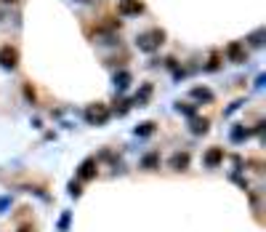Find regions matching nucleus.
Masks as SVG:
<instances>
[{
    "instance_id": "1",
    "label": "nucleus",
    "mask_w": 266,
    "mask_h": 232,
    "mask_svg": "<svg viewBox=\"0 0 266 232\" xmlns=\"http://www.w3.org/2000/svg\"><path fill=\"white\" fill-rule=\"evenodd\" d=\"M163 40H165V32H163V30H152V32L138 35V38H136V46H138V51H144V54H152V51H157L160 46H163Z\"/></svg>"
},
{
    "instance_id": "2",
    "label": "nucleus",
    "mask_w": 266,
    "mask_h": 232,
    "mask_svg": "<svg viewBox=\"0 0 266 232\" xmlns=\"http://www.w3.org/2000/svg\"><path fill=\"white\" fill-rule=\"evenodd\" d=\"M85 120H88L90 125H104L106 120H109V107H106V104H90V107L85 109Z\"/></svg>"
},
{
    "instance_id": "3",
    "label": "nucleus",
    "mask_w": 266,
    "mask_h": 232,
    "mask_svg": "<svg viewBox=\"0 0 266 232\" xmlns=\"http://www.w3.org/2000/svg\"><path fill=\"white\" fill-rule=\"evenodd\" d=\"M117 11H120L122 16H138V14L144 11V3L141 0H120Z\"/></svg>"
},
{
    "instance_id": "4",
    "label": "nucleus",
    "mask_w": 266,
    "mask_h": 232,
    "mask_svg": "<svg viewBox=\"0 0 266 232\" xmlns=\"http://www.w3.org/2000/svg\"><path fill=\"white\" fill-rule=\"evenodd\" d=\"M16 62H19V54H16V48H11V46H3V48H0V64H3L5 70H14Z\"/></svg>"
},
{
    "instance_id": "5",
    "label": "nucleus",
    "mask_w": 266,
    "mask_h": 232,
    "mask_svg": "<svg viewBox=\"0 0 266 232\" xmlns=\"http://www.w3.org/2000/svg\"><path fill=\"white\" fill-rule=\"evenodd\" d=\"M93 176H96V157H85L77 168V179L88 182V179H93Z\"/></svg>"
},
{
    "instance_id": "6",
    "label": "nucleus",
    "mask_w": 266,
    "mask_h": 232,
    "mask_svg": "<svg viewBox=\"0 0 266 232\" xmlns=\"http://www.w3.org/2000/svg\"><path fill=\"white\" fill-rule=\"evenodd\" d=\"M226 56L234 62V64H242V62L248 59V54H245L242 43H229V46H226Z\"/></svg>"
},
{
    "instance_id": "7",
    "label": "nucleus",
    "mask_w": 266,
    "mask_h": 232,
    "mask_svg": "<svg viewBox=\"0 0 266 232\" xmlns=\"http://www.w3.org/2000/svg\"><path fill=\"white\" fill-rule=\"evenodd\" d=\"M221 163H223V150L221 147H210V150L205 152V166L216 168V166H221Z\"/></svg>"
},
{
    "instance_id": "8",
    "label": "nucleus",
    "mask_w": 266,
    "mask_h": 232,
    "mask_svg": "<svg viewBox=\"0 0 266 232\" xmlns=\"http://www.w3.org/2000/svg\"><path fill=\"white\" fill-rule=\"evenodd\" d=\"M186 166H189V152H176V155L170 157V168H173V171H184Z\"/></svg>"
},
{
    "instance_id": "9",
    "label": "nucleus",
    "mask_w": 266,
    "mask_h": 232,
    "mask_svg": "<svg viewBox=\"0 0 266 232\" xmlns=\"http://www.w3.org/2000/svg\"><path fill=\"white\" fill-rule=\"evenodd\" d=\"M157 166H160V152H149V155L141 157V168H147V171H154Z\"/></svg>"
},
{
    "instance_id": "10",
    "label": "nucleus",
    "mask_w": 266,
    "mask_h": 232,
    "mask_svg": "<svg viewBox=\"0 0 266 232\" xmlns=\"http://www.w3.org/2000/svg\"><path fill=\"white\" fill-rule=\"evenodd\" d=\"M128 86H131V72H125V70L117 72V75H115V88H117V91H125Z\"/></svg>"
},
{
    "instance_id": "11",
    "label": "nucleus",
    "mask_w": 266,
    "mask_h": 232,
    "mask_svg": "<svg viewBox=\"0 0 266 232\" xmlns=\"http://www.w3.org/2000/svg\"><path fill=\"white\" fill-rule=\"evenodd\" d=\"M207 125H210V123H207L205 118H192L189 128H192V134H207Z\"/></svg>"
},
{
    "instance_id": "12",
    "label": "nucleus",
    "mask_w": 266,
    "mask_h": 232,
    "mask_svg": "<svg viewBox=\"0 0 266 232\" xmlns=\"http://www.w3.org/2000/svg\"><path fill=\"white\" fill-rule=\"evenodd\" d=\"M229 136H232V141L237 144V141H245V139H248V136H250V131L245 128V125H234V128H232V134H229Z\"/></svg>"
},
{
    "instance_id": "13",
    "label": "nucleus",
    "mask_w": 266,
    "mask_h": 232,
    "mask_svg": "<svg viewBox=\"0 0 266 232\" xmlns=\"http://www.w3.org/2000/svg\"><path fill=\"white\" fill-rule=\"evenodd\" d=\"M192 96L202 99V102H213V91H210V88H200V86H197V88H192Z\"/></svg>"
},
{
    "instance_id": "14",
    "label": "nucleus",
    "mask_w": 266,
    "mask_h": 232,
    "mask_svg": "<svg viewBox=\"0 0 266 232\" xmlns=\"http://www.w3.org/2000/svg\"><path fill=\"white\" fill-rule=\"evenodd\" d=\"M149 93H152V88L149 86H144L141 88V93H136V99H133V104H138V107H144V102L149 99Z\"/></svg>"
},
{
    "instance_id": "15",
    "label": "nucleus",
    "mask_w": 266,
    "mask_h": 232,
    "mask_svg": "<svg viewBox=\"0 0 266 232\" xmlns=\"http://www.w3.org/2000/svg\"><path fill=\"white\" fill-rule=\"evenodd\" d=\"M149 134H154V123H141V125H136V136H149Z\"/></svg>"
},
{
    "instance_id": "16",
    "label": "nucleus",
    "mask_w": 266,
    "mask_h": 232,
    "mask_svg": "<svg viewBox=\"0 0 266 232\" xmlns=\"http://www.w3.org/2000/svg\"><path fill=\"white\" fill-rule=\"evenodd\" d=\"M176 109H178V112H184V115H189V118H194V107H192V104H176Z\"/></svg>"
},
{
    "instance_id": "17",
    "label": "nucleus",
    "mask_w": 266,
    "mask_h": 232,
    "mask_svg": "<svg viewBox=\"0 0 266 232\" xmlns=\"http://www.w3.org/2000/svg\"><path fill=\"white\" fill-rule=\"evenodd\" d=\"M69 219H72V216H69V214H61V219H59V232H67V227H69Z\"/></svg>"
},
{
    "instance_id": "18",
    "label": "nucleus",
    "mask_w": 266,
    "mask_h": 232,
    "mask_svg": "<svg viewBox=\"0 0 266 232\" xmlns=\"http://www.w3.org/2000/svg\"><path fill=\"white\" fill-rule=\"evenodd\" d=\"M250 43H253V46H264V30H258V32H253V38H250Z\"/></svg>"
},
{
    "instance_id": "19",
    "label": "nucleus",
    "mask_w": 266,
    "mask_h": 232,
    "mask_svg": "<svg viewBox=\"0 0 266 232\" xmlns=\"http://www.w3.org/2000/svg\"><path fill=\"white\" fill-rule=\"evenodd\" d=\"M80 192H83V189H80V184L77 182H69V195H72V198H77Z\"/></svg>"
},
{
    "instance_id": "20",
    "label": "nucleus",
    "mask_w": 266,
    "mask_h": 232,
    "mask_svg": "<svg viewBox=\"0 0 266 232\" xmlns=\"http://www.w3.org/2000/svg\"><path fill=\"white\" fill-rule=\"evenodd\" d=\"M8 205H11V198H0V211L8 208Z\"/></svg>"
},
{
    "instance_id": "21",
    "label": "nucleus",
    "mask_w": 266,
    "mask_h": 232,
    "mask_svg": "<svg viewBox=\"0 0 266 232\" xmlns=\"http://www.w3.org/2000/svg\"><path fill=\"white\" fill-rule=\"evenodd\" d=\"M19 232H32V230H30V227H21V230H19Z\"/></svg>"
},
{
    "instance_id": "22",
    "label": "nucleus",
    "mask_w": 266,
    "mask_h": 232,
    "mask_svg": "<svg viewBox=\"0 0 266 232\" xmlns=\"http://www.w3.org/2000/svg\"><path fill=\"white\" fill-rule=\"evenodd\" d=\"M80 3H90V0H80Z\"/></svg>"
}]
</instances>
